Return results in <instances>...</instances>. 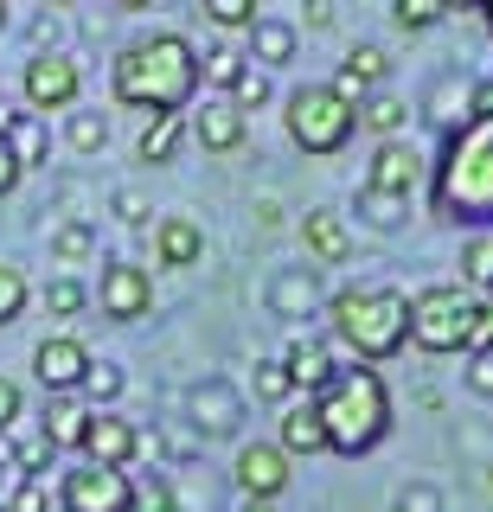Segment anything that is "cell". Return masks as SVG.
I'll return each instance as SVG.
<instances>
[{"mask_svg": "<svg viewBox=\"0 0 493 512\" xmlns=\"http://www.w3.org/2000/svg\"><path fill=\"white\" fill-rule=\"evenodd\" d=\"M109 96L122 109H148V116H186V103L199 96V52L180 32H148L116 52Z\"/></svg>", "mask_w": 493, "mask_h": 512, "instance_id": "obj_1", "label": "cell"}, {"mask_svg": "<svg viewBox=\"0 0 493 512\" xmlns=\"http://www.w3.org/2000/svg\"><path fill=\"white\" fill-rule=\"evenodd\" d=\"M429 212L468 231L493 224V116H468L442 135V154L429 167Z\"/></svg>", "mask_w": 493, "mask_h": 512, "instance_id": "obj_2", "label": "cell"}, {"mask_svg": "<svg viewBox=\"0 0 493 512\" xmlns=\"http://www.w3.org/2000/svg\"><path fill=\"white\" fill-rule=\"evenodd\" d=\"M314 416H321L327 455H372L391 436V391L372 365H353L314 391Z\"/></svg>", "mask_w": 493, "mask_h": 512, "instance_id": "obj_3", "label": "cell"}, {"mask_svg": "<svg viewBox=\"0 0 493 512\" xmlns=\"http://www.w3.org/2000/svg\"><path fill=\"white\" fill-rule=\"evenodd\" d=\"M327 333L359 365L397 359L410 346V295L404 288H385V282H353L327 301Z\"/></svg>", "mask_w": 493, "mask_h": 512, "instance_id": "obj_4", "label": "cell"}, {"mask_svg": "<svg viewBox=\"0 0 493 512\" xmlns=\"http://www.w3.org/2000/svg\"><path fill=\"white\" fill-rule=\"evenodd\" d=\"M282 128H289V141L301 154L327 160L359 135V109L346 103V96H333V84H301V90H289V103H282Z\"/></svg>", "mask_w": 493, "mask_h": 512, "instance_id": "obj_5", "label": "cell"}, {"mask_svg": "<svg viewBox=\"0 0 493 512\" xmlns=\"http://www.w3.org/2000/svg\"><path fill=\"white\" fill-rule=\"evenodd\" d=\"M481 295H468L461 282H429L410 295V346L417 352H468Z\"/></svg>", "mask_w": 493, "mask_h": 512, "instance_id": "obj_6", "label": "cell"}, {"mask_svg": "<svg viewBox=\"0 0 493 512\" xmlns=\"http://www.w3.org/2000/svg\"><path fill=\"white\" fill-rule=\"evenodd\" d=\"M20 96H26V116H71L84 103V71H77L71 52H39L20 71Z\"/></svg>", "mask_w": 493, "mask_h": 512, "instance_id": "obj_7", "label": "cell"}, {"mask_svg": "<svg viewBox=\"0 0 493 512\" xmlns=\"http://www.w3.org/2000/svg\"><path fill=\"white\" fill-rule=\"evenodd\" d=\"M129 487H135L129 474L77 461V468H65V480H58V506L65 512H129Z\"/></svg>", "mask_w": 493, "mask_h": 512, "instance_id": "obj_8", "label": "cell"}, {"mask_svg": "<svg viewBox=\"0 0 493 512\" xmlns=\"http://www.w3.org/2000/svg\"><path fill=\"white\" fill-rule=\"evenodd\" d=\"M423 180H429V160L410 148L404 135H397V141H378L372 167H365V192H378V199H404V205H410V192H417Z\"/></svg>", "mask_w": 493, "mask_h": 512, "instance_id": "obj_9", "label": "cell"}, {"mask_svg": "<svg viewBox=\"0 0 493 512\" xmlns=\"http://www.w3.org/2000/svg\"><path fill=\"white\" fill-rule=\"evenodd\" d=\"M33 372L45 384V397H77V384L90 372V346L77 333H52V340L33 346Z\"/></svg>", "mask_w": 493, "mask_h": 512, "instance_id": "obj_10", "label": "cell"}, {"mask_svg": "<svg viewBox=\"0 0 493 512\" xmlns=\"http://www.w3.org/2000/svg\"><path fill=\"white\" fill-rule=\"evenodd\" d=\"M141 448H148V436H141L129 416H116V410H90V429H84V461L129 474V461L141 455Z\"/></svg>", "mask_w": 493, "mask_h": 512, "instance_id": "obj_11", "label": "cell"}, {"mask_svg": "<svg viewBox=\"0 0 493 512\" xmlns=\"http://www.w3.org/2000/svg\"><path fill=\"white\" fill-rule=\"evenodd\" d=\"M97 301L109 320H148L154 314V276L141 263H109L97 282Z\"/></svg>", "mask_w": 493, "mask_h": 512, "instance_id": "obj_12", "label": "cell"}, {"mask_svg": "<svg viewBox=\"0 0 493 512\" xmlns=\"http://www.w3.org/2000/svg\"><path fill=\"white\" fill-rule=\"evenodd\" d=\"M237 487H244V500H276L289 487V455L276 442H244L237 448Z\"/></svg>", "mask_w": 493, "mask_h": 512, "instance_id": "obj_13", "label": "cell"}, {"mask_svg": "<svg viewBox=\"0 0 493 512\" xmlns=\"http://www.w3.org/2000/svg\"><path fill=\"white\" fill-rule=\"evenodd\" d=\"M385 77H391V58H385V45H353L340 64V77H333V96H346V103H365V96H378L385 90Z\"/></svg>", "mask_w": 493, "mask_h": 512, "instance_id": "obj_14", "label": "cell"}, {"mask_svg": "<svg viewBox=\"0 0 493 512\" xmlns=\"http://www.w3.org/2000/svg\"><path fill=\"white\" fill-rule=\"evenodd\" d=\"M282 372H289L295 391H308V397H314L333 372H340V365H333V346L321 340V333H295L289 352H282Z\"/></svg>", "mask_w": 493, "mask_h": 512, "instance_id": "obj_15", "label": "cell"}, {"mask_svg": "<svg viewBox=\"0 0 493 512\" xmlns=\"http://www.w3.org/2000/svg\"><path fill=\"white\" fill-rule=\"evenodd\" d=\"M186 128H193V141H199L205 154H237L250 141V116H237L231 103H205Z\"/></svg>", "mask_w": 493, "mask_h": 512, "instance_id": "obj_16", "label": "cell"}, {"mask_svg": "<svg viewBox=\"0 0 493 512\" xmlns=\"http://www.w3.org/2000/svg\"><path fill=\"white\" fill-rule=\"evenodd\" d=\"M205 256V231L193 218H154V263L161 269H193Z\"/></svg>", "mask_w": 493, "mask_h": 512, "instance_id": "obj_17", "label": "cell"}, {"mask_svg": "<svg viewBox=\"0 0 493 512\" xmlns=\"http://www.w3.org/2000/svg\"><path fill=\"white\" fill-rule=\"evenodd\" d=\"M193 416H199V436H231L237 423H244V404H237V391L231 384H218V378H205L193 384Z\"/></svg>", "mask_w": 493, "mask_h": 512, "instance_id": "obj_18", "label": "cell"}, {"mask_svg": "<svg viewBox=\"0 0 493 512\" xmlns=\"http://www.w3.org/2000/svg\"><path fill=\"white\" fill-rule=\"evenodd\" d=\"M301 244H308L314 263H346V256H353V231H346V218H340V212L314 205V212L301 218Z\"/></svg>", "mask_w": 493, "mask_h": 512, "instance_id": "obj_19", "label": "cell"}, {"mask_svg": "<svg viewBox=\"0 0 493 512\" xmlns=\"http://www.w3.org/2000/svg\"><path fill=\"white\" fill-rule=\"evenodd\" d=\"M0 148L13 154L20 173H33V167H45V154H52V135H45L39 116H0Z\"/></svg>", "mask_w": 493, "mask_h": 512, "instance_id": "obj_20", "label": "cell"}, {"mask_svg": "<svg viewBox=\"0 0 493 512\" xmlns=\"http://www.w3.org/2000/svg\"><path fill=\"white\" fill-rule=\"evenodd\" d=\"M45 442L52 448H84V429H90V404L84 397H45V416H39Z\"/></svg>", "mask_w": 493, "mask_h": 512, "instance_id": "obj_21", "label": "cell"}, {"mask_svg": "<svg viewBox=\"0 0 493 512\" xmlns=\"http://www.w3.org/2000/svg\"><path fill=\"white\" fill-rule=\"evenodd\" d=\"M276 448H282V455H327V436H321V416H314V397H308V404H289V410H282Z\"/></svg>", "mask_w": 493, "mask_h": 512, "instance_id": "obj_22", "label": "cell"}, {"mask_svg": "<svg viewBox=\"0 0 493 512\" xmlns=\"http://www.w3.org/2000/svg\"><path fill=\"white\" fill-rule=\"evenodd\" d=\"M180 141H186V116H154L148 128H141V141H135V160L141 167H173Z\"/></svg>", "mask_w": 493, "mask_h": 512, "instance_id": "obj_23", "label": "cell"}, {"mask_svg": "<svg viewBox=\"0 0 493 512\" xmlns=\"http://www.w3.org/2000/svg\"><path fill=\"white\" fill-rule=\"evenodd\" d=\"M404 122H410V103H404V96H391V90H378V96H365V103H359V128H372L378 141H397V135H404Z\"/></svg>", "mask_w": 493, "mask_h": 512, "instance_id": "obj_24", "label": "cell"}, {"mask_svg": "<svg viewBox=\"0 0 493 512\" xmlns=\"http://www.w3.org/2000/svg\"><path fill=\"white\" fill-rule=\"evenodd\" d=\"M295 58V26L289 20H257L250 26V64H289Z\"/></svg>", "mask_w": 493, "mask_h": 512, "instance_id": "obj_25", "label": "cell"}, {"mask_svg": "<svg viewBox=\"0 0 493 512\" xmlns=\"http://www.w3.org/2000/svg\"><path fill=\"white\" fill-rule=\"evenodd\" d=\"M269 301H276V314H308L321 301V276L314 269H289V276L269 288Z\"/></svg>", "mask_w": 493, "mask_h": 512, "instance_id": "obj_26", "label": "cell"}, {"mask_svg": "<svg viewBox=\"0 0 493 512\" xmlns=\"http://www.w3.org/2000/svg\"><path fill=\"white\" fill-rule=\"evenodd\" d=\"M65 141H71V154H103V148H109V116H103V109H84V103H77L71 122H65Z\"/></svg>", "mask_w": 493, "mask_h": 512, "instance_id": "obj_27", "label": "cell"}, {"mask_svg": "<svg viewBox=\"0 0 493 512\" xmlns=\"http://www.w3.org/2000/svg\"><path fill=\"white\" fill-rule=\"evenodd\" d=\"M122 384H129V378H122V365H97V359H90V372H84V384H77V397H84V404L90 410H109V404H116V397H122Z\"/></svg>", "mask_w": 493, "mask_h": 512, "instance_id": "obj_28", "label": "cell"}, {"mask_svg": "<svg viewBox=\"0 0 493 512\" xmlns=\"http://www.w3.org/2000/svg\"><path fill=\"white\" fill-rule=\"evenodd\" d=\"M461 288H468V295H493V237L487 231L461 250Z\"/></svg>", "mask_w": 493, "mask_h": 512, "instance_id": "obj_29", "label": "cell"}, {"mask_svg": "<svg viewBox=\"0 0 493 512\" xmlns=\"http://www.w3.org/2000/svg\"><path fill=\"white\" fill-rule=\"evenodd\" d=\"M90 250H97V231H90L84 218H71V224H58V231H52V256H58L65 269L90 263Z\"/></svg>", "mask_w": 493, "mask_h": 512, "instance_id": "obj_30", "label": "cell"}, {"mask_svg": "<svg viewBox=\"0 0 493 512\" xmlns=\"http://www.w3.org/2000/svg\"><path fill=\"white\" fill-rule=\"evenodd\" d=\"M52 455H58V448L45 442V429H26V436H13V468H20V480H45Z\"/></svg>", "mask_w": 493, "mask_h": 512, "instance_id": "obj_31", "label": "cell"}, {"mask_svg": "<svg viewBox=\"0 0 493 512\" xmlns=\"http://www.w3.org/2000/svg\"><path fill=\"white\" fill-rule=\"evenodd\" d=\"M90 308V288L77 282V276H52L45 282V314H58V320H77Z\"/></svg>", "mask_w": 493, "mask_h": 512, "instance_id": "obj_32", "label": "cell"}, {"mask_svg": "<svg viewBox=\"0 0 493 512\" xmlns=\"http://www.w3.org/2000/svg\"><path fill=\"white\" fill-rule=\"evenodd\" d=\"M429 116H436L442 128H461L474 116V84H455V77H449V84L436 90V103H429Z\"/></svg>", "mask_w": 493, "mask_h": 512, "instance_id": "obj_33", "label": "cell"}, {"mask_svg": "<svg viewBox=\"0 0 493 512\" xmlns=\"http://www.w3.org/2000/svg\"><path fill=\"white\" fill-rule=\"evenodd\" d=\"M26 301H33V282H26V269L0 263V327H13V320L26 314Z\"/></svg>", "mask_w": 493, "mask_h": 512, "instance_id": "obj_34", "label": "cell"}, {"mask_svg": "<svg viewBox=\"0 0 493 512\" xmlns=\"http://www.w3.org/2000/svg\"><path fill=\"white\" fill-rule=\"evenodd\" d=\"M205 20L218 32H250L263 13H257V0H205Z\"/></svg>", "mask_w": 493, "mask_h": 512, "instance_id": "obj_35", "label": "cell"}, {"mask_svg": "<svg viewBox=\"0 0 493 512\" xmlns=\"http://www.w3.org/2000/svg\"><path fill=\"white\" fill-rule=\"evenodd\" d=\"M129 512H186V506H180V493H173V480H135Z\"/></svg>", "mask_w": 493, "mask_h": 512, "instance_id": "obj_36", "label": "cell"}, {"mask_svg": "<svg viewBox=\"0 0 493 512\" xmlns=\"http://www.w3.org/2000/svg\"><path fill=\"white\" fill-rule=\"evenodd\" d=\"M225 103L237 109V116H250V109H263L269 103V71H257V64H244V77L231 84V96Z\"/></svg>", "mask_w": 493, "mask_h": 512, "instance_id": "obj_37", "label": "cell"}, {"mask_svg": "<svg viewBox=\"0 0 493 512\" xmlns=\"http://www.w3.org/2000/svg\"><path fill=\"white\" fill-rule=\"evenodd\" d=\"M442 13H455L449 0H397V7H391V20L404 26V32H429V26L442 20Z\"/></svg>", "mask_w": 493, "mask_h": 512, "instance_id": "obj_38", "label": "cell"}, {"mask_svg": "<svg viewBox=\"0 0 493 512\" xmlns=\"http://www.w3.org/2000/svg\"><path fill=\"white\" fill-rule=\"evenodd\" d=\"M244 64H250V58H237V52H225V45H218V52H205V58H199V84L231 90L237 77H244Z\"/></svg>", "mask_w": 493, "mask_h": 512, "instance_id": "obj_39", "label": "cell"}, {"mask_svg": "<svg viewBox=\"0 0 493 512\" xmlns=\"http://www.w3.org/2000/svg\"><path fill=\"white\" fill-rule=\"evenodd\" d=\"M404 212H410L404 199H378V192L359 186V218L372 224V231H397V224H404Z\"/></svg>", "mask_w": 493, "mask_h": 512, "instance_id": "obj_40", "label": "cell"}, {"mask_svg": "<svg viewBox=\"0 0 493 512\" xmlns=\"http://www.w3.org/2000/svg\"><path fill=\"white\" fill-rule=\"evenodd\" d=\"M257 397H263V404H289V397H295V384H289V372H282V359H257Z\"/></svg>", "mask_w": 493, "mask_h": 512, "instance_id": "obj_41", "label": "cell"}, {"mask_svg": "<svg viewBox=\"0 0 493 512\" xmlns=\"http://www.w3.org/2000/svg\"><path fill=\"white\" fill-rule=\"evenodd\" d=\"M45 506H52V487H45V480H20V487L0 500V512H45Z\"/></svg>", "mask_w": 493, "mask_h": 512, "instance_id": "obj_42", "label": "cell"}, {"mask_svg": "<svg viewBox=\"0 0 493 512\" xmlns=\"http://www.w3.org/2000/svg\"><path fill=\"white\" fill-rule=\"evenodd\" d=\"M20 410H26L20 384H13L7 372H0V436H13V423H20Z\"/></svg>", "mask_w": 493, "mask_h": 512, "instance_id": "obj_43", "label": "cell"}, {"mask_svg": "<svg viewBox=\"0 0 493 512\" xmlns=\"http://www.w3.org/2000/svg\"><path fill=\"white\" fill-rule=\"evenodd\" d=\"M116 218H122V224H135V231H141V224H148V218H154V212H148V192H135V186H122V192H116Z\"/></svg>", "mask_w": 493, "mask_h": 512, "instance_id": "obj_44", "label": "cell"}, {"mask_svg": "<svg viewBox=\"0 0 493 512\" xmlns=\"http://www.w3.org/2000/svg\"><path fill=\"white\" fill-rule=\"evenodd\" d=\"M468 391L493 397V352H468Z\"/></svg>", "mask_w": 493, "mask_h": 512, "instance_id": "obj_45", "label": "cell"}, {"mask_svg": "<svg viewBox=\"0 0 493 512\" xmlns=\"http://www.w3.org/2000/svg\"><path fill=\"white\" fill-rule=\"evenodd\" d=\"M468 352H493V295H481V314H474V333H468Z\"/></svg>", "mask_w": 493, "mask_h": 512, "instance_id": "obj_46", "label": "cell"}, {"mask_svg": "<svg viewBox=\"0 0 493 512\" xmlns=\"http://www.w3.org/2000/svg\"><path fill=\"white\" fill-rule=\"evenodd\" d=\"M397 512H442V500H436V487H410L404 500H397Z\"/></svg>", "mask_w": 493, "mask_h": 512, "instance_id": "obj_47", "label": "cell"}, {"mask_svg": "<svg viewBox=\"0 0 493 512\" xmlns=\"http://www.w3.org/2000/svg\"><path fill=\"white\" fill-rule=\"evenodd\" d=\"M333 13H340L333 0H308V7H301V20H308L314 32H327V26H333Z\"/></svg>", "mask_w": 493, "mask_h": 512, "instance_id": "obj_48", "label": "cell"}, {"mask_svg": "<svg viewBox=\"0 0 493 512\" xmlns=\"http://www.w3.org/2000/svg\"><path fill=\"white\" fill-rule=\"evenodd\" d=\"M20 180H26V173H20V167H13V154H7V148H0V199H7V192H13V186H20Z\"/></svg>", "mask_w": 493, "mask_h": 512, "instance_id": "obj_49", "label": "cell"}, {"mask_svg": "<svg viewBox=\"0 0 493 512\" xmlns=\"http://www.w3.org/2000/svg\"><path fill=\"white\" fill-rule=\"evenodd\" d=\"M237 512H276V500H244Z\"/></svg>", "mask_w": 493, "mask_h": 512, "instance_id": "obj_50", "label": "cell"}, {"mask_svg": "<svg viewBox=\"0 0 493 512\" xmlns=\"http://www.w3.org/2000/svg\"><path fill=\"white\" fill-rule=\"evenodd\" d=\"M0 468H13V436H0Z\"/></svg>", "mask_w": 493, "mask_h": 512, "instance_id": "obj_51", "label": "cell"}, {"mask_svg": "<svg viewBox=\"0 0 493 512\" xmlns=\"http://www.w3.org/2000/svg\"><path fill=\"white\" fill-rule=\"evenodd\" d=\"M474 13H481V26L493 32V0H481V7H474Z\"/></svg>", "mask_w": 493, "mask_h": 512, "instance_id": "obj_52", "label": "cell"}, {"mask_svg": "<svg viewBox=\"0 0 493 512\" xmlns=\"http://www.w3.org/2000/svg\"><path fill=\"white\" fill-rule=\"evenodd\" d=\"M0 26H7V0H0Z\"/></svg>", "mask_w": 493, "mask_h": 512, "instance_id": "obj_53", "label": "cell"}, {"mask_svg": "<svg viewBox=\"0 0 493 512\" xmlns=\"http://www.w3.org/2000/svg\"><path fill=\"white\" fill-rule=\"evenodd\" d=\"M487 493H493V474H487Z\"/></svg>", "mask_w": 493, "mask_h": 512, "instance_id": "obj_54", "label": "cell"}]
</instances>
